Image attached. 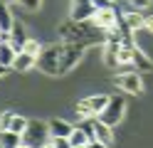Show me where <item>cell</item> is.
<instances>
[{
	"instance_id": "32",
	"label": "cell",
	"mask_w": 153,
	"mask_h": 148,
	"mask_svg": "<svg viewBox=\"0 0 153 148\" xmlns=\"http://www.w3.org/2000/svg\"><path fill=\"white\" fill-rule=\"evenodd\" d=\"M76 148H89V146H76Z\"/></svg>"
},
{
	"instance_id": "31",
	"label": "cell",
	"mask_w": 153,
	"mask_h": 148,
	"mask_svg": "<svg viewBox=\"0 0 153 148\" xmlns=\"http://www.w3.org/2000/svg\"><path fill=\"white\" fill-rule=\"evenodd\" d=\"M20 148H32V146H27V143H22V146H20Z\"/></svg>"
},
{
	"instance_id": "14",
	"label": "cell",
	"mask_w": 153,
	"mask_h": 148,
	"mask_svg": "<svg viewBox=\"0 0 153 148\" xmlns=\"http://www.w3.org/2000/svg\"><path fill=\"white\" fill-rule=\"evenodd\" d=\"M22 146V136L13 133V131H0V148H20Z\"/></svg>"
},
{
	"instance_id": "17",
	"label": "cell",
	"mask_w": 153,
	"mask_h": 148,
	"mask_svg": "<svg viewBox=\"0 0 153 148\" xmlns=\"http://www.w3.org/2000/svg\"><path fill=\"white\" fill-rule=\"evenodd\" d=\"M123 20H126V25H128V30L131 32H136V30H143V15H138V13H128L123 15Z\"/></svg>"
},
{
	"instance_id": "12",
	"label": "cell",
	"mask_w": 153,
	"mask_h": 148,
	"mask_svg": "<svg viewBox=\"0 0 153 148\" xmlns=\"http://www.w3.org/2000/svg\"><path fill=\"white\" fill-rule=\"evenodd\" d=\"M151 67H153V59L143 52V49L133 47V69H136V72H148Z\"/></svg>"
},
{
	"instance_id": "10",
	"label": "cell",
	"mask_w": 153,
	"mask_h": 148,
	"mask_svg": "<svg viewBox=\"0 0 153 148\" xmlns=\"http://www.w3.org/2000/svg\"><path fill=\"white\" fill-rule=\"evenodd\" d=\"M74 131V126L69 121H64V118H52L50 121V133L52 136H62V138H69Z\"/></svg>"
},
{
	"instance_id": "19",
	"label": "cell",
	"mask_w": 153,
	"mask_h": 148,
	"mask_svg": "<svg viewBox=\"0 0 153 148\" xmlns=\"http://www.w3.org/2000/svg\"><path fill=\"white\" fill-rule=\"evenodd\" d=\"M69 143H72V148H76V146H89V138H87V133H84L79 126H74V131H72V136H69Z\"/></svg>"
},
{
	"instance_id": "28",
	"label": "cell",
	"mask_w": 153,
	"mask_h": 148,
	"mask_svg": "<svg viewBox=\"0 0 153 148\" xmlns=\"http://www.w3.org/2000/svg\"><path fill=\"white\" fill-rule=\"evenodd\" d=\"M5 72H7V67H3V64H0V77H3Z\"/></svg>"
},
{
	"instance_id": "2",
	"label": "cell",
	"mask_w": 153,
	"mask_h": 148,
	"mask_svg": "<svg viewBox=\"0 0 153 148\" xmlns=\"http://www.w3.org/2000/svg\"><path fill=\"white\" fill-rule=\"evenodd\" d=\"M50 123H42V121H30L27 123V131L22 133V143L32 146V148H42L45 143H50Z\"/></svg>"
},
{
	"instance_id": "30",
	"label": "cell",
	"mask_w": 153,
	"mask_h": 148,
	"mask_svg": "<svg viewBox=\"0 0 153 148\" xmlns=\"http://www.w3.org/2000/svg\"><path fill=\"white\" fill-rule=\"evenodd\" d=\"M3 3H7V5H13V3H17V0H3Z\"/></svg>"
},
{
	"instance_id": "13",
	"label": "cell",
	"mask_w": 153,
	"mask_h": 148,
	"mask_svg": "<svg viewBox=\"0 0 153 148\" xmlns=\"http://www.w3.org/2000/svg\"><path fill=\"white\" fill-rule=\"evenodd\" d=\"M13 25H15V17L10 13V5L0 0V30H3V32H10Z\"/></svg>"
},
{
	"instance_id": "22",
	"label": "cell",
	"mask_w": 153,
	"mask_h": 148,
	"mask_svg": "<svg viewBox=\"0 0 153 148\" xmlns=\"http://www.w3.org/2000/svg\"><path fill=\"white\" fill-rule=\"evenodd\" d=\"M50 141H52V146H54V148H72L69 138H62V136H52Z\"/></svg>"
},
{
	"instance_id": "23",
	"label": "cell",
	"mask_w": 153,
	"mask_h": 148,
	"mask_svg": "<svg viewBox=\"0 0 153 148\" xmlns=\"http://www.w3.org/2000/svg\"><path fill=\"white\" fill-rule=\"evenodd\" d=\"M25 10H40V5H42V0H17Z\"/></svg>"
},
{
	"instance_id": "9",
	"label": "cell",
	"mask_w": 153,
	"mask_h": 148,
	"mask_svg": "<svg viewBox=\"0 0 153 148\" xmlns=\"http://www.w3.org/2000/svg\"><path fill=\"white\" fill-rule=\"evenodd\" d=\"M32 67H37V57H32V54H25V52H17L15 54V62H13V72H17V74H27Z\"/></svg>"
},
{
	"instance_id": "5",
	"label": "cell",
	"mask_w": 153,
	"mask_h": 148,
	"mask_svg": "<svg viewBox=\"0 0 153 148\" xmlns=\"http://www.w3.org/2000/svg\"><path fill=\"white\" fill-rule=\"evenodd\" d=\"M123 111H126V101H123L121 96H109V104L104 106V111H101L97 118L114 128V126H116L121 118H123Z\"/></svg>"
},
{
	"instance_id": "3",
	"label": "cell",
	"mask_w": 153,
	"mask_h": 148,
	"mask_svg": "<svg viewBox=\"0 0 153 148\" xmlns=\"http://www.w3.org/2000/svg\"><path fill=\"white\" fill-rule=\"evenodd\" d=\"M106 104H109V96L106 94H91L87 99H82L74 109H76V114H79V118H97L104 111Z\"/></svg>"
},
{
	"instance_id": "20",
	"label": "cell",
	"mask_w": 153,
	"mask_h": 148,
	"mask_svg": "<svg viewBox=\"0 0 153 148\" xmlns=\"http://www.w3.org/2000/svg\"><path fill=\"white\" fill-rule=\"evenodd\" d=\"M27 123H30V121H27L25 116L15 114V116H13V123H10V131H13V133H20V136H22V133L27 131Z\"/></svg>"
},
{
	"instance_id": "16",
	"label": "cell",
	"mask_w": 153,
	"mask_h": 148,
	"mask_svg": "<svg viewBox=\"0 0 153 148\" xmlns=\"http://www.w3.org/2000/svg\"><path fill=\"white\" fill-rule=\"evenodd\" d=\"M94 133H97V141L101 143H111V126H106L104 121H99V118H94Z\"/></svg>"
},
{
	"instance_id": "4",
	"label": "cell",
	"mask_w": 153,
	"mask_h": 148,
	"mask_svg": "<svg viewBox=\"0 0 153 148\" xmlns=\"http://www.w3.org/2000/svg\"><path fill=\"white\" fill-rule=\"evenodd\" d=\"M59 54H62V45L42 47V52L37 54V67L45 74H59Z\"/></svg>"
},
{
	"instance_id": "6",
	"label": "cell",
	"mask_w": 153,
	"mask_h": 148,
	"mask_svg": "<svg viewBox=\"0 0 153 148\" xmlns=\"http://www.w3.org/2000/svg\"><path fill=\"white\" fill-rule=\"evenodd\" d=\"M114 84H116L119 89H123L126 94H141V91H143L141 72H123V74H116V77H114Z\"/></svg>"
},
{
	"instance_id": "26",
	"label": "cell",
	"mask_w": 153,
	"mask_h": 148,
	"mask_svg": "<svg viewBox=\"0 0 153 148\" xmlns=\"http://www.w3.org/2000/svg\"><path fill=\"white\" fill-rule=\"evenodd\" d=\"M91 3H94V7H109L111 5L109 0H91Z\"/></svg>"
},
{
	"instance_id": "18",
	"label": "cell",
	"mask_w": 153,
	"mask_h": 148,
	"mask_svg": "<svg viewBox=\"0 0 153 148\" xmlns=\"http://www.w3.org/2000/svg\"><path fill=\"white\" fill-rule=\"evenodd\" d=\"M22 52H25V54L37 57V54L42 52V42H40L37 37H27V39H25V45H22Z\"/></svg>"
},
{
	"instance_id": "29",
	"label": "cell",
	"mask_w": 153,
	"mask_h": 148,
	"mask_svg": "<svg viewBox=\"0 0 153 148\" xmlns=\"http://www.w3.org/2000/svg\"><path fill=\"white\" fill-rule=\"evenodd\" d=\"M42 148H54V146H52V141H50V143H45V146H42Z\"/></svg>"
},
{
	"instance_id": "24",
	"label": "cell",
	"mask_w": 153,
	"mask_h": 148,
	"mask_svg": "<svg viewBox=\"0 0 153 148\" xmlns=\"http://www.w3.org/2000/svg\"><path fill=\"white\" fill-rule=\"evenodd\" d=\"M151 5V0H128V7H138V10H143V7H148Z\"/></svg>"
},
{
	"instance_id": "7",
	"label": "cell",
	"mask_w": 153,
	"mask_h": 148,
	"mask_svg": "<svg viewBox=\"0 0 153 148\" xmlns=\"http://www.w3.org/2000/svg\"><path fill=\"white\" fill-rule=\"evenodd\" d=\"M79 59H82V47L74 45V42H64L62 54H59V74H67L72 67H76Z\"/></svg>"
},
{
	"instance_id": "11",
	"label": "cell",
	"mask_w": 153,
	"mask_h": 148,
	"mask_svg": "<svg viewBox=\"0 0 153 148\" xmlns=\"http://www.w3.org/2000/svg\"><path fill=\"white\" fill-rule=\"evenodd\" d=\"M25 39H27L25 27H22V22H17V20H15V25H13V30H10V45L15 47V52H22Z\"/></svg>"
},
{
	"instance_id": "33",
	"label": "cell",
	"mask_w": 153,
	"mask_h": 148,
	"mask_svg": "<svg viewBox=\"0 0 153 148\" xmlns=\"http://www.w3.org/2000/svg\"><path fill=\"white\" fill-rule=\"evenodd\" d=\"M109 3H116V0H109Z\"/></svg>"
},
{
	"instance_id": "15",
	"label": "cell",
	"mask_w": 153,
	"mask_h": 148,
	"mask_svg": "<svg viewBox=\"0 0 153 148\" xmlns=\"http://www.w3.org/2000/svg\"><path fill=\"white\" fill-rule=\"evenodd\" d=\"M15 47L10 45V42H0V64L3 67H7L10 69L13 67V62H15Z\"/></svg>"
},
{
	"instance_id": "8",
	"label": "cell",
	"mask_w": 153,
	"mask_h": 148,
	"mask_svg": "<svg viewBox=\"0 0 153 148\" xmlns=\"http://www.w3.org/2000/svg\"><path fill=\"white\" fill-rule=\"evenodd\" d=\"M94 3L91 0H72V10H69V15H72V22H87V20L94 15Z\"/></svg>"
},
{
	"instance_id": "1",
	"label": "cell",
	"mask_w": 153,
	"mask_h": 148,
	"mask_svg": "<svg viewBox=\"0 0 153 148\" xmlns=\"http://www.w3.org/2000/svg\"><path fill=\"white\" fill-rule=\"evenodd\" d=\"M119 15H121V10H116L114 5L97 7L94 15L87 20V22L97 30V32H111V30H119Z\"/></svg>"
},
{
	"instance_id": "25",
	"label": "cell",
	"mask_w": 153,
	"mask_h": 148,
	"mask_svg": "<svg viewBox=\"0 0 153 148\" xmlns=\"http://www.w3.org/2000/svg\"><path fill=\"white\" fill-rule=\"evenodd\" d=\"M143 30H148L153 35V15H143Z\"/></svg>"
},
{
	"instance_id": "21",
	"label": "cell",
	"mask_w": 153,
	"mask_h": 148,
	"mask_svg": "<svg viewBox=\"0 0 153 148\" xmlns=\"http://www.w3.org/2000/svg\"><path fill=\"white\" fill-rule=\"evenodd\" d=\"M13 111H3L0 114V131H10V123H13Z\"/></svg>"
},
{
	"instance_id": "27",
	"label": "cell",
	"mask_w": 153,
	"mask_h": 148,
	"mask_svg": "<svg viewBox=\"0 0 153 148\" xmlns=\"http://www.w3.org/2000/svg\"><path fill=\"white\" fill-rule=\"evenodd\" d=\"M89 148H109V146H106V143H101V141H91Z\"/></svg>"
}]
</instances>
